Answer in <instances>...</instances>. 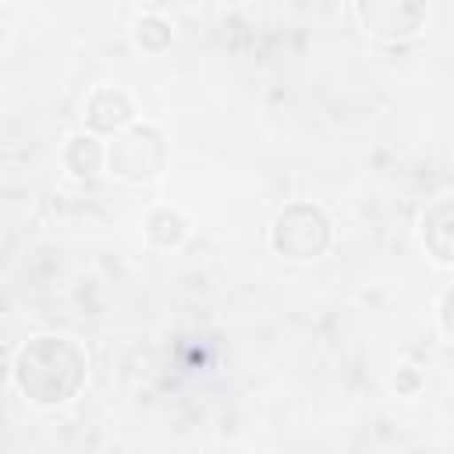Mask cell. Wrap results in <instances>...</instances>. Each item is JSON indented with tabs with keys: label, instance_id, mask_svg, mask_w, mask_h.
<instances>
[{
	"label": "cell",
	"instance_id": "cell-4",
	"mask_svg": "<svg viewBox=\"0 0 454 454\" xmlns=\"http://www.w3.org/2000/svg\"><path fill=\"white\" fill-rule=\"evenodd\" d=\"M358 18L372 35L404 39V35L419 32V25L426 18V7L408 4V0H369V4H358Z\"/></svg>",
	"mask_w": 454,
	"mask_h": 454
},
{
	"label": "cell",
	"instance_id": "cell-8",
	"mask_svg": "<svg viewBox=\"0 0 454 454\" xmlns=\"http://www.w3.org/2000/svg\"><path fill=\"white\" fill-rule=\"evenodd\" d=\"M440 323H443V333L454 337V287L443 294V305H440Z\"/></svg>",
	"mask_w": 454,
	"mask_h": 454
},
{
	"label": "cell",
	"instance_id": "cell-6",
	"mask_svg": "<svg viewBox=\"0 0 454 454\" xmlns=\"http://www.w3.org/2000/svg\"><path fill=\"white\" fill-rule=\"evenodd\" d=\"M89 124L96 128V131H114V128H121V124H128L131 121V103H128V96L124 92H117V89H99L92 99H89Z\"/></svg>",
	"mask_w": 454,
	"mask_h": 454
},
{
	"label": "cell",
	"instance_id": "cell-5",
	"mask_svg": "<svg viewBox=\"0 0 454 454\" xmlns=\"http://www.w3.org/2000/svg\"><path fill=\"white\" fill-rule=\"evenodd\" d=\"M422 241L440 262H454V199H440L422 216Z\"/></svg>",
	"mask_w": 454,
	"mask_h": 454
},
{
	"label": "cell",
	"instance_id": "cell-3",
	"mask_svg": "<svg viewBox=\"0 0 454 454\" xmlns=\"http://www.w3.org/2000/svg\"><path fill=\"white\" fill-rule=\"evenodd\" d=\"M106 160H110L114 174H121L128 181H145V177L160 174V167H163V135L156 128L138 124L110 142Z\"/></svg>",
	"mask_w": 454,
	"mask_h": 454
},
{
	"label": "cell",
	"instance_id": "cell-2",
	"mask_svg": "<svg viewBox=\"0 0 454 454\" xmlns=\"http://www.w3.org/2000/svg\"><path fill=\"white\" fill-rule=\"evenodd\" d=\"M273 248L287 259H316L326 245H330V223L316 206H287L277 220H273V234H270Z\"/></svg>",
	"mask_w": 454,
	"mask_h": 454
},
{
	"label": "cell",
	"instance_id": "cell-7",
	"mask_svg": "<svg viewBox=\"0 0 454 454\" xmlns=\"http://www.w3.org/2000/svg\"><path fill=\"white\" fill-rule=\"evenodd\" d=\"M99 163H103L99 142L92 135H74L71 145H67V167L74 174H92V170H99Z\"/></svg>",
	"mask_w": 454,
	"mask_h": 454
},
{
	"label": "cell",
	"instance_id": "cell-1",
	"mask_svg": "<svg viewBox=\"0 0 454 454\" xmlns=\"http://www.w3.org/2000/svg\"><path fill=\"white\" fill-rule=\"evenodd\" d=\"M85 380V351L67 337H32L14 358V383L35 404L67 401Z\"/></svg>",
	"mask_w": 454,
	"mask_h": 454
}]
</instances>
